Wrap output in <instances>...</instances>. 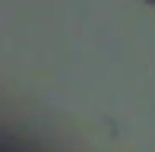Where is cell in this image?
<instances>
[{
    "label": "cell",
    "mask_w": 155,
    "mask_h": 152,
    "mask_svg": "<svg viewBox=\"0 0 155 152\" xmlns=\"http://www.w3.org/2000/svg\"><path fill=\"white\" fill-rule=\"evenodd\" d=\"M146 3H155V0H146Z\"/></svg>",
    "instance_id": "obj_1"
}]
</instances>
